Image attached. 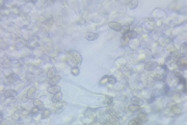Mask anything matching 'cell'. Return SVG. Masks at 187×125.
Segmentation results:
<instances>
[{
	"mask_svg": "<svg viewBox=\"0 0 187 125\" xmlns=\"http://www.w3.org/2000/svg\"><path fill=\"white\" fill-rule=\"evenodd\" d=\"M171 112L174 115H180L181 114V109H180L179 105H173L172 109H171Z\"/></svg>",
	"mask_w": 187,
	"mask_h": 125,
	"instance_id": "7c38bea8",
	"label": "cell"
},
{
	"mask_svg": "<svg viewBox=\"0 0 187 125\" xmlns=\"http://www.w3.org/2000/svg\"><path fill=\"white\" fill-rule=\"evenodd\" d=\"M72 74H73V75H78V74H79V69H78L77 67H74V68L72 69Z\"/></svg>",
	"mask_w": 187,
	"mask_h": 125,
	"instance_id": "4316f807",
	"label": "cell"
},
{
	"mask_svg": "<svg viewBox=\"0 0 187 125\" xmlns=\"http://www.w3.org/2000/svg\"><path fill=\"white\" fill-rule=\"evenodd\" d=\"M47 76H48V78H49V79L52 78V77L56 76V69H55V68L50 69V70L48 71V72H47Z\"/></svg>",
	"mask_w": 187,
	"mask_h": 125,
	"instance_id": "2e32d148",
	"label": "cell"
},
{
	"mask_svg": "<svg viewBox=\"0 0 187 125\" xmlns=\"http://www.w3.org/2000/svg\"><path fill=\"white\" fill-rule=\"evenodd\" d=\"M51 114V112L49 110H44L43 113H42V118H48Z\"/></svg>",
	"mask_w": 187,
	"mask_h": 125,
	"instance_id": "d4e9b609",
	"label": "cell"
},
{
	"mask_svg": "<svg viewBox=\"0 0 187 125\" xmlns=\"http://www.w3.org/2000/svg\"><path fill=\"white\" fill-rule=\"evenodd\" d=\"M128 39L126 34H123V37L121 38V47H126L128 44Z\"/></svg>",
	"mask_w": 187,
	"mask_h": 125,
	"instance_id": "5bb4252c",
	"label": "cell"
},
{
	"mask_svg": "<svg viewBox=\"0 0 187 125\" xmlns=\"http://www.w3.org/2000/svg\"><path fill=\"white\" fill-rule=\"evenodd\" d=\"M36 93H37V89H36V88H34V87L29 88V89H28V91H27V97L31 99V98L34 97Z\"/></svg>",
	"mask_w": 187,
	"mask_h": 125,
	"instance_id": "ba28073f",
	"label": "cell"
},
{
	"mask_svg": "<svg viewBox=\"0 0 187 125\" xmlns=\"http://www.w3.org/2000/svg\"><path fill=\"white\" fill-rule=\"evenodd\" d=\"M138 120L140 121V122H143V121H147L148 120V116H147V114H145V113H140L139 114V116H138Z\"/></svg>",
	"mask_w": 187,
	"mask_h": 125,
	"instance_id": "ac0fdd59",
	"label": "cell"
},
{
	"mask_svg": "<svg viewBox=\"0 0 187 125\" xmlns=\"http://www.w3.org/2000/svg\"><path fill=\"white\" fill-rule=\"evenodd\" d=\"M100 85H105V83H108V75H106V76H104L103 78L100 80Z\"/></svg>",
	"mask_w": 187,
	"mask_h": 125,
	"instance_id": "484cf974",
	"label": "cell"
},
{
	"mask_svg": "<svg viewBox=\"0 0 187 125\" xmlns=\"http://www.w3.org/2000/svg\"><path fill=\"white\" fill-rule=\"evenodd\" d=\"M131 102L134 105H138L139 106V104H141V100H140L139 98H137V97H133L132 100H131Z\"/></svg>",
	"mask_w": 187,
	"mask_h": 125,
	"instance_id": "d6986e66",
	"label": "cell"
},
{
	"mask_svg": "<svg viewBox=\"0 0 187 125\" xmlns=\"http://www.w3.org/2000/svg\"><path fill=\"white\" fill-rule=\"evenodd\" d=\"M108 83H111V85H114V83H116L115 77L112 76V75H108Z\"/></svg>",
	"mask_w": 187,
	"mask_h": 125,
	"instance_id": "7402d4cb",
	"label": "cell"
},
{
	"mask_svg": "<svg viewBox=\"0 0 187 125\" xmlns=\"http://www.w3.org/2000/svg\"><path fill=\"white\" fill-rule=\"evenodd\" d=\"M33 104H34V106H36L37 109H39V110H42V111L45 110V105H44V103H43L40 99H38V98H36V99L33 100Z\"/></svg>",
	"mask_w": 187,
	"mask_h": 125,
	"instance_id": "5b68a950",
	"label": "cell"
},
{
	"mask_svg": "<svg viewBox=\"0 0 187 125\" xmlns=\"http://www.w3.org/2000/svg\"><path fill=\"white\" fill-rule=\"evenodd\" d=\"M126 35H127V38L128 39H136L137 38V32L136 31H134V30H130V31H128L127 33H126Z\"/></svg>",
	"mask_w": 187,
	"mask_h": 125,
	"instance_id": "4fadbf2b",
	"label": "cell"
},
{
	"mask_svg": "<svg viewBox=\"0 0 187 125\" xmlns=\"http://www.w3.org/2000/svg\"><path fill=\"white\" fill-rule=\"evenodd\" d=\"M129 125H142V122H140L138 119H134L129 122Z\"/></svg>",
	"mask_w": 187,
	"mask_h": 125,
	"instance_id": "44dd1931",
	"label": "cell"
},
{
	"mask_svg": "<svg viewBox=\"0 0 187 125\" xmlns=\"http://www.w3.org/2000/svg\"><path fill=\"white\" fill-rule=\"evenodd\" d=\"M47 91H48V93H50V94H57V93H59V92H61V88L59 87V86H51V87H49L48 89H47Z\"/></svg>",
	"mask_w": 187,
	"mask_h": 125,
	"instance_id": "3957f363",
	"label": "cell"
},
{
	"mask_svg": "<svg viewBox=\"0 0 187 125\" xmlns=\"http://www.w3.org/2000/svg\"><path fill=\"white\" fill-rule=\"evenodd\" d=\"M17 79H18V76H17V75H15V74H13V75H8V76L6 77V78H5V82H6L7 85H8L9 82L11 83V82L16 81Z\"/></svg>",
	"mask_w": 187,
	"mask_h": 125,
	"instance_id": "9c48e42d",
	"label": "cell"
},
{
	"mask_svg": "<svg viewBox=\"0 0 187 125\" xmlns=\"http://www.w3.org/2000/svg\"><path fill=\"white\" fill-rule=\"evenodd\" d=\"M109 122L111 123L112 125H120L119 120H118V118H116V117H111V118H110V120H109Z\"/></svg>",
	"mask_w": 187,
	"mask_h": 125,
	"instance_id": "ffe728a7",
	"label": "cell"
},
{
	"mask_svg": "<svg viewBox=\"0 0 187 125\" xmlns=\"http://www.w3.org/2000/svg\"><path fill=\"white\" fill-rule=\"evenodd\" d=\"M186 48H187V44H186V42L185 43H183L182 45H181V47H180V51H181V53H185L186 54Z\"/></svg>",
	"mask_w": 187,
	"mask_h": 125,
	"instance_id": "cb8c5ba5",
	"label": "cell"
},
{
	"mask_svg": "<svg viewBox=\"0 0 187 125\" xmlns=\"http://www.w3.org/2000/svg\"><path fill=\"white\" fill-rule=\"evenodd\" d=\"M108 26H109L110 29H112V30H114V31H121L122 29H123V26H122L121 23H119V22H114V21L109 22Z\"/></svg>",
	"mask_w": 187,
	"mask_h": 125,
	"instance_id": "7a4b0ae2",
	"label": "cell"
},
{
	"mask_svg": "<svg viewBox=\"0 0 187 125\" xmlns=\"http://www.w3.org/2000/svg\"><path fill=\"white\" fill-rule=\"evenodd\" d=\"M68 54L71 56L72 58V61L75 63V64H77V65H80L81 63H82V57H81L80 55V53L77 52V51H75V50H70L68 52Z\"/></svg>",
	"mask_w": 187,
	"mask_h": 125,
	"instance_id": "6da1fadb",
	"label": "cell"
},
{
	"mask_svg": "<svg viewBox=\"0 0 187 125\" xmlns=\"http://www.w3.org/2000/svg\"><path fill=\"white\" fill-rule=\"evenodd\" d=\"M61 79V77L59 75H56L54 77H52V78L49 79V83H50V86H57V83L60 81Z\"/></svg>",
	"mask_w": 187,
	"mask_h": 125,
	"instance_id": "8992f818",
	"label": "cell"
},
{
	"mask_svg": "<svg viewBox=\"0 0 187 125\" xmlns=\"http://www.w3.org/2000/svg\"><path fill=\"white\" fill-rule=\"evenodd\" d=\"M180 83H182L183 86L186 85V79L184 78V77H180Z\"/></svg>",
	"mask_w": 187,
	"mask_h": 125,
	"instance_id": "83f0119b",
	"label": "cell"
},
{
	"mask_svg": "<svg viewBox=\"0 0 187 125\" xmlns=\"http://www.w3.org/2000/svg\"><path fill=\"white\" fill-rule=\"evenodd\" d=\"M85 38H86L87 41H94V40H97L99 38V34L95 33V32H87Z\"/></svg>",
	"mask_w": 187,
	"mask_h": 125,
	"instance_id": "52a82bcc",
	"label": "cell"
},
{
	"mask_svg": "<svg viewBox=\"0 0 187 125\" xmlns=\"http://www.w3.org/2000/svg\"><path fill=\"white\" fill-rule=\"evenodd\" d=\"M156 67H157V63L151 61V62H148L147 64L144 65V70L145 71H152V70H154Z\"/></svg>",
	"mask_w": 187,
	"mask_h": 125,
	"instance_id": "277c9868",
	"label": "cell"
},
{
	"mask_svg": "<svg viewBox=\"0 0 187 125\" xmlns=\"http://www.w3.org/2000/svg\"><path fill=\"white\" fill-rule=\"evenodd\" d=\"M128 111H129L130 113L138 112V111H139V106H138V105H134V104H130L129 108H128Z\"/></svg>",
	"mask_w": 187,
	"mask_h": 125,
	"instance_id": "e0dca14e",
	"label": "cell"
},
{
	"mask_svg": "<svg viewBox=\"0 0 187 125\" xmlns=\"http://www.w3.org/2000/svg\"><path fill=\"white\" fill-rule=\"evenodd\" d=\"M17 96V92L15 90H6L4 92V97H15Z\"/></svg>",
	"mask_w": 187,
	"mask_h": 125,
	"instance_id": "30bf717a",
	"label": "cell"
},
{
	"mask_svg": "<svg viewBox=\"0 0 187 125\" xmlns=\"http://www.w3.org/2000/svg\"><path fill=\"white\" fill-rule=\"evenodd\" d=\"M178 65L180 67H186L187 66V59L186 57H181L178 59Z\"/></svg>",
	"mask_w": 187,
	"mask_h": 125,
	"instance_id": "9a60e30c",
	"label": "cell"
},
{
	"mask_svg": "<svg viewBox=\"0 0 187 125\" xmlns=\"http://www.w3.org/2000/svg\"><path fill=\"white\" fill-rule=\"evenodd\" d=\"M61 99H62V93L59 92V93H57V94L54 95L53 98H52V101H53L54 103H56V102H59Z\"/></svg>",
	"mask_w": 187,
	"mask_h": 125,
	"instance_id": "8fae6325",
	"label": "cell"
},
{
	"mask_svg": "<svg viewBox=\"0 0 187 125\" xmlns=\"http://www.w3.org/2000/svg\"><path fill=\"white\" fill-rule=\"evenodd\" d=\"M137 4H138V2L136 1V0H134V1H131V2H129V3H128V5H129V7H130L131 9L135 8V7L137 6Z\"/></svg>",
	"mask_w": 187,
	"mask_h": 125,
	"instance_id": "603a6c76",
	"label": "cell"
}]
</instances>
